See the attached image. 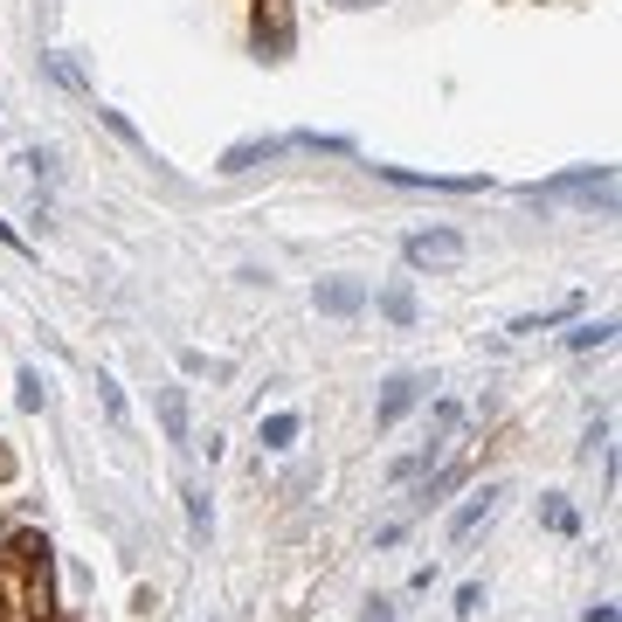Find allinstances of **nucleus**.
<instances>
[{
    "mask_svg": "<svg viewBox=\"0 0 622 622\" xmlns=\"http://www.w3.org/2000/svg\"><path fill=\"white\" fill-rule=\"evenodd\" d=\"M402 256L415 263V270H457L470 250H464V236H457V229H415V236L402 242Z\"/></svg>",
    "mask_w": 622,
    "mask_h": 622,
    "instance_id": "nucleus-1",
    "label": "nucleus"
},
{
    "mask_svg": "<svg viewBox=\"0 0 622 622\" xmlns=\"http://www.w3.org/2000/svg\"><path fill=\"white\" fill-rule=\"evenodd\" d=\"M360 305H367L360 277H326V284H318V312H326V318H353Z\"/></svg>",
    "mask_w": 622,
    "mask_h": 622,
    "instance_id": "nucleus-2",
    "label": "nucleus"
},
{
    "mask_svg": "<svg viewBox=\"0 0 622 622\" xmlns=\"http://www.w3.org/2000/svg\"><path fill=\"white\" fill-rule=\"evenodd\" d=\"M415 402H422V381H415V373H394V381L381 388V408H373V422H381V429H394V422H402V415H408Z\"/></svg>",
    "mask_w": 622,
    "mask_h": 622,
    "instance_id": "nucleus-3",
    "label": "nucleus"
},
{
    "mask_svg": "<svg viewBox=\"0 0 622 622\" xmlns=\"http://www.w3.org/2000/svg\"><path fill=\"white\" fill-rule=\"evenodd\" d=\"M256 49H263V55H284V49H291L284 0H256Z\"/></svg>",
    "mask_w": 622,
    "mask_h": 622,
    "instance_id": "nucleus-4",
    "label": "nucleus"
},
{
    "mask_svg": "<svg viewBox=\"0 0 622 622\" xmlns=\"http://www.w3.org/2000/svg\"><path fill=\"white\" fill-rule=\"evenodd\" d=\"M277 153H284V139H242L221 153V174H250V166H270Z\"/></svg>",
    "mask_w": 622,
    "mask_h": 622,
    "instance_id": "nucleus-5",
    "label": "nucleus"
},
{
    "mask_svg": "<svg viewBox=\"0 0 622 622\" xmlns=\"http://www.w3.org/2000/svg\"><path fill=\"white\" fill-rule=\"evenodd\" d=\"M492 512H498V484H484V492H478V498H470V505H464V512H457V519H449V533H457V540H470V533H478V525H484V519H492Z\"/></svg>",
    "mask_w": 622,
    "mask_h": 622,
    "instance_id": "nucleus-6",
    "label": "nucleus"
},
{
    "mask_svg": "<svg viewBox=\"0 0 622 622\" xmlns=\"http://www.w3.org/2000/svg\"><path fill=\"white\" fill-rule=\"evenodd\" d=\"M160 422H166V443H187V394L180 388L160 394Z\"/></svg>",
    "mask_w": 622,
    "mask_h": 622,
    "instance_id": "nucleus-7",
    "label": "nucleus"
},
{
    "mask_svg": "<svg viewBox=\"0 0 622 622\" xmlns=\"http://www.w3.org/2000/svg\"><path fill=\"white\" fill-rule=\"evenodd\" d=\"M297 443V415H263V449H291Z\"/></svg>",
    "mask_w": 622,
    "mask_h": 622,
    "instance_id": "nucleus-8",
    "label": "nucleus"
},
{
    "mask_svg": "<svg viewBox=\"0 0 622 622\" xmlns=\"http://www.w3.org/2000/svg\"><path fill=\"white\" fill-rule=\"evenodd\" d=\"M381 312L394 318V326H415V291H408V284H388V291H381Z\"/></svg>",
    "mask_w": 622,
    "mask_h": 622,
    "instance_id": "nucleus-9",
    "label": "nucleus"
},
{
    "mask_svg": "<svg viewBox=\"0 0 622 622\" xmlns=\"http://www.w3.org/2000/svg\"><path fill=\"white\" fill-rule=\"evenodd\" d=\"M574 312H581V297H560L554 312H540V318H519L512 332H546V326H560V318H574Z\"/></svg>",
    "mask_w": 622,
    "mask_h": 622,
    "instance_id": "nucleus-10",
    "label": "nucleus"
},
{
    "mask_svg": "<svg viewBox=\"0 0 622 622\" xmlns=\"http://www.w3.org/2000/svg\"><path fill=\"white\" fill-rule=\"evenodd\" d=\"M609 339H615V326L601 318V326H581V332H568V346H574V353H588V346H609Z\"/></svg>",
    "mask_w": 622,
    "mask_h": 622,
    "instance_id": "nucleus-11",
    "label": "nucleus"
},
{
    "mask_svg": "<svg viewBox=\"0 0 622 622\" xmlns=\"http://www.w3.org/2000/svg\"><path fill=\"white\" fill-rule=\"evenodd\" d=\"M187 519H194V533H207V525H215V512H207V492H201V484H187Z\"/></svg>",
    "mask_w": 622,
    "mask_h": 622,
    "instance_id": "nucleus-12",
    "label": "nucleus"
},
{
    "mask_svg": "<svg viewBox=\"0 0 622 622\" xmlns=\"http://www.w3.org/2000/svg\"><path fill=\"white\" fill-rule=\"evenodd\" d=\"M546 525H554V533H574V512L560 498H546Z\"/></svg>",
    "mask_w": 622,
    "mask_h": 622,
    "instance_id": "nucleus-13",
    "label": "nucleus"
},
{
    "mask_svg": "<svg viewBox=\"0 0 622 622\" xmlns=\"http://www.w3.org/2000/svg\"><path fill=\"white\" fill-rule=\"evenodd\" d=\"M478 601H484V588H478V581H464V588H457V615H478Z\"/></svg>",
    "mask_w": 622,
    "mask_h": 622,
    "instance_id": "nucleus-14",
    "label": "nucleus"
},
{
    "mask_svg": "<svg viewBox=\"0 0 622 622\" xmlns=\"http://www.w3.org/2000/svg\"><path fill=\"white\" fill-rule=\"evenodd\" d=\"M22 408H42V373H22Z\"/></svg>",
    "mask_w": 622,
    "mask_h": 622,
    "instance_id": "nucleus-15",
    "label": "nucleus"
},
{
    "mask_svg": "<svg viewBox=\"0 0 622 622\" xmlns=\"http://www.w3.org/2000/svg\"><path fill=\"white\" fill-rule=\"evenodd\" d=\"M367 622H394V609H388V601H373V609H367Z\"/></svg>",
    "mask_w": 622,
    "mask_h": 622,
    "instance_id": "nucleus-16",
    "label": "nucleus"
},
{
    "mask_svg": "<svg viewBox=\"0 0 622 622\" xmlns=\"http://www.w3.org/2000/svg\"><path fill=\"white\" fill-rule=\"evenodd\" d=\"M332 8H373V0H332Z\"/></svg>",
    "mask_w": 622,
    "mask_h": 622,
    "instance_id": "nucleus-17",
    "label": "nucleus"
}]
</instances>
